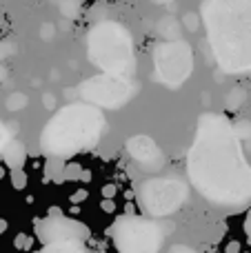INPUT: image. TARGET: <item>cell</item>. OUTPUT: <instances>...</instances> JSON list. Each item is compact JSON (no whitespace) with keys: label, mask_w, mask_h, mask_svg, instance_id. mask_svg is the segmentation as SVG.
Here are the masks:
<instances>
[{"label":"cell","mask_w":251,"mask_h":253,"mask_svg":"<svg viewBox=\"0 0 251 253\" xmlns=\"http://www.w3.org/2000/svg\"><path fill=\"white\" fill-rule=\"evenodd\" d=\"M156 69H158V78L167 84H180L182 80H187V76L191 74V49L185 42H160L154 51Z\"/></svg>","instance_id":"ba28073f"},{"label":"cell","mask_w":251,"mask_h":253,"mask_svg":"<svg viewBox=\"0 0 251 253\" xmlns=\"http://www.w3.org/2000/svg\"><path fill=\"white\" fill-rule=\"evenodd\" d=\"M2 175H4V171H2V167H0V178H2Z\"/></svg>","instance_id":"484cf974"},{"label":"cell","mask_w":251,"mask_h":253,"mask_svg":"<svg viewBox=\"0 0 251 253\" xmlns=\"http://www.w3.org/2000/svg\"><path fill=\"white\" fill-rule=\"evenodd\" d=\"M2 160L9 169H22L27 162V149L20 140H9L2 149Z\"/></svg>","instance_id":"8fae6325"},{"label":"cell","mask_w":251,"mask_h":253,"mask_svg":"<svg viewBox=\"0 0 251 253\" xmlns=\"http://www.w3.org/2000/svg\"><path fill=\"white\" fill-rule=\"evenodd\" d=\"M47 178H51L53 182H62L65 180V165L62 158H51L47 162Z\"/></svg>","instance_id":"7c38bea8"},{"label":"cell","mask_w":251,"mask_h":253,"mask_svg":"<svg viewBox=\"0 0 251 253\" xmlns=\"http://www.w3.org/2000/svg\"><path fill=\"white\" fill-rule=\"evenodd\" d=\"M83 98L93 105L100 107H120L129 100L131 96V84L125 80V76H116V74H102L96 78L87 80L80 87Z\"/></svg>","instance_id":"9c48e42d"},{"label":"cell","mask_w":251,"mask_h":253,"mask_svg":"<svg viewBox=\"0 0 251 253\" xmlns=\"http://www.w3.org/2000/svg\"><path fill=\"white\" fill-rule=\"evenodd\" d=\"M240 249V245H236V242H231L229 247H227V251H238Z\"/></svg>","instance_id":"cb8c5ba5"},{"label":"cell","mask_w":251,"mask_h":253,"mask_svg":"<svg viewBox=\"0 0 251 253\" xmlns=\"http://www.w3.org/2000/svg\"><path fill=\"white\" fill-rule=\"evenodd\" d=\"M245 236H247V242L251 245V209L245 215Z\"/></svg>","instance_id":"ffe728a7"},{"label":"cell","mask_w":251,"mask_h":253,"mask_svg":"<svg viewBox=\"0 0 251 253\" xmlns=\"http://www.w3.org/2000/svg\"><path fill=\"white\" fill-rule=\"evenodd\" d=\"M4 78H7V69H4V67L2 65H0V83H2V80Z\"/></svg>","instance_id":"603a6c76"},{"label":"cell","mask_w":251,"mask_h":253,"mask_svg":"<svg viewBox=\"0 0 251 253\" xmlns=\"http://www.w3.org/2000/svg\"><path fill=\"white\" fill-rule=\"evenodd\" d=\"M187 173L200 196L218 209L240 211L251 205V167L225 116L205 114L198 120Z\"/></svg>","instance_id":"6da1fadb"},{"label":"cell","mask_w":251,"mask_h":253,"mask_svg":"<svg viewBox=\"0 0 251 253\" xmlns=\"http://www.w3.org/2000/svg\"><path fill=\"white\" fill-rule=\"evenodd\" d=\"M34 227L44 251H84V240L91 236L84 224L65 218L60 211L36 220Z\"/></svg>","instance_id":"5b68a950"},{"label":"cell","mask_w":251,"mask_h":253,"mask_svg":"<svg viewBox=\"0 0 251 253\" xmlns=\"http://www.w3.org/2000/svg\"><path fill=\"white\" fill-rule=\"evenodd\" d=\"M13 51H16V49H13V44L9 42V40H0V60L9 58Z\"/></svg>","instance_id":"d6986e66"},{"label":"cell","mask_w":251,"mask_h":253,"mask_svg":"<svg viewBox=\"0 0 251 253\" xmlns=\"http://www.w3.org/2000/svg\"><path fill=\"white\" fill-rule=\"evenodd\" d=\"M207 38L225 71L251 69V0H205Z\"/></svg>","instance_id":"7a4b0ae2"},{"label":"cell","mask_w":251,"mask_h":253,"mask_svg":"<svg viewBox=\"0 0 251 253\" xmlns=\"http://www.w3.org/2000/svg\"><path fill=\"white\" fill-rule=\"evenodd\" d=\"M11 184L13 189H25L27 187V173L22 169H11Z\"/></svg>","instance_id":"9a60e30c"},{"label":"cell","mask_w":251,"mask_h":253,"mask_svg":"<svg viewBox=\"0 0 251 253\" xmlns=\"http://www.w3.org/2000/svg\"><path fill=\"white\" fill-rule=\"evenodd\" d=\"M80 165L71 162V165H65V180H78L80 178Z\"/></svg>","instance_id":"e0dca14e"},{"label":"cell","mask_w":251,"mask_h":253,"mask_svg":"<svg viewBox=\"0 0 251 253\" xmlns=\"http://www.w3.org/2000/svg\"><path fill=\"white\" fill-rule=\"evenodd\" d=\"M4 229H7V222H4V220H0V233H2Z\"/></svg>","instance_id":"d4e9b609"},{"label":"cell","mask_w":251,"mask_h":253,"mask_svg":"<svg viewBox=\"0 0 251 253\" xmlns=\"http://www.w3.org/2000/svg\"><path fill=\"white\" fill-rule=\"evenodd\" d=\"M129 156L136 160V165L147 173H156L165 167V156L160 151V147L147 135H133L127 142Z\"/></svg>","instance_id":"30bf717a"},{"label":"cell","mask_w":251,"mask_h":253,"mask_svg":"<svg viewBox=\"0 0 251 253\" xmlns=\"http://www.w3.org/2000/svg\"><path fill=\"white\" fill-rule=\"evenodd\" d=\"M158 2H169V0H158Z\"/></svg>","instance_id":"4316f807"},{"label":"cell","mask_w":251,"mask_h":253,"mask_svg":"<svg viewBox=\"0 0 251 253\" xmlns=\"http://www.w3.org/2000/svg\"><path fill=\"white\" fill-rule=\"evenodd\" d=\"M234 129H236V133H238L240 140L251 138V123H247V120H240V123H236Z\"/></svg>","instance_id":"2e32d148"},{"label":"cell","mask_w":251,"mask_h":253,"mask_svg":"<svg viewBox=\"0 0 251 253\" xmlns=\"http://www.w3.org/2000/svg\"><path fill=\"white\" fill-rule=\"evenodd\" d=\"M83 198H87V191H78L71 196V202H83Z\"/></svg>","instance_id":"44dd1931"},{"label":"cell","mask_w":251,"mask_h":253,"mask_svg":"<svg viewBox=\"0 0 251 253\" xmlns=\"http://www.w3.org/2000/svg\"><path fill=\"white\" fill-rule=\"evenodd\" d=\"M187 198V189L180 180H151L140 189V207L149 215H169L182 205Z\"/></svg>","instance_id":"52a82bcc"},{"label":"cell","mask_w":251,"mask_h":253,"mask_svg":"<svg viewBox=\"0 0 251 253\" xmlns=\"http://www.w3.org/2000/svg\"><path fill=\"white\" fill-rule=\"evenodd\" d=\"M245 100H247V96H245L243 89H234V91L229 93V98H227V109H229V111H236Z\"/></svg>","instance_id":"5bb4252c"},{"label":"cell","mask_w":251,"mask_h":253,"mask_svg":"<svg viewBox=\"0 0 251 253\" xmlns=\"http://www.w3.org/2000/svg\"><path fill=\"white\" fill-rule=\"evenodd\" d=\"M58 9H60L62 16L76 18L80 11V0H58Z\"/></svg>","instance_id":"4fadbf2b"},{"label":"cell","mask_w":251,"mask_h":253,"mask_svg":"<svg viewBox=\"0 0 251 253\" xmlns=\"http://www.w3.org/2000/svg\"><path fill=\"white\" fill-rule=\"evenodd\" d=\"M11 140V133H9V129H7V125L2 123V118H0V153H2V149H4V144Z\"/></svg>","instance_id":"ac0fdd59"},{"label":"cell","mask_w":251,"mask_h":253,"mask_svg":"<svg viewBox=\"0 0 251 253\" xmlns=\"http://www.w3.org/2000/svg\"><path fill=\"white\" fill-rule=\"evenodd\" d=\"M87 56L96 67L107 74L131 76L133 74V42L123 25L102 20L87 34Z\"/></svg>","instance_id":"277c9868"},{"label":"cell","mask_w":251,"mask_h":253,"mask_svg":"<svg viewBox=\"0 0 251 253\" xmlns=\"http://www.w3.org/2000/svg\"><path fill=\"white\" fill-rule=\"evenodd\" d=\"M163 240L165 233L160 224L147 218L127 215V218H120L114 227V245L118 251L151 253L163 247Z\"/></svg>","instance_id":"8992f818"},{"label":"cell","mask_w":251,"mask_h":253,"mask_svg":"<svg viewBox=\"0 0 251 253\" xmlns=\"http://www.w3.org/2000/svg\"><path fill=\"white\" fill-rule=\"evenodd\" d=\"M16 247H29V242H25V238L22 236H18L16 238Z\"/></svg>","instance_id":"7402d4cb"},{"label":"cell","mask_w":251,"mask_h":253,"mask_svg":"<svg viewBox=\"0 0 251 253\" xmlns=\"http://www.w3.org/2000/svg\"><path fill=\"white\" fill-rule=\"evenodd\" d=\"M105 129L107 120L98 107L76 102L47 123L40 135V149L49 158H71L96 147Z\"/></svg>","instance_id":"3957f363"}]
</instances>
